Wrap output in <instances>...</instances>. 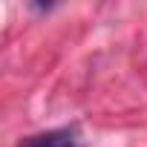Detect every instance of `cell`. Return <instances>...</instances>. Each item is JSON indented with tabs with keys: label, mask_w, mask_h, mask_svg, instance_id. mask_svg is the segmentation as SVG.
Instances as JSON below:
<instances>
[{
	"label": "cell",
	"mask_w": 147,
	"mask_h": 147,
	"mask_svg": "<svg viewBox=\"0 0 147 147\" xmlns=\"http://www.w3.org/2000/svg\"><path fill=\"white\" fill-rule=\"evenodd\" d=\"M18 147H84V141H81L78 127H58V130H46V133L29 136Z\"/></svg>",
	"instance_id": "cell-1"
}]
</instances>
